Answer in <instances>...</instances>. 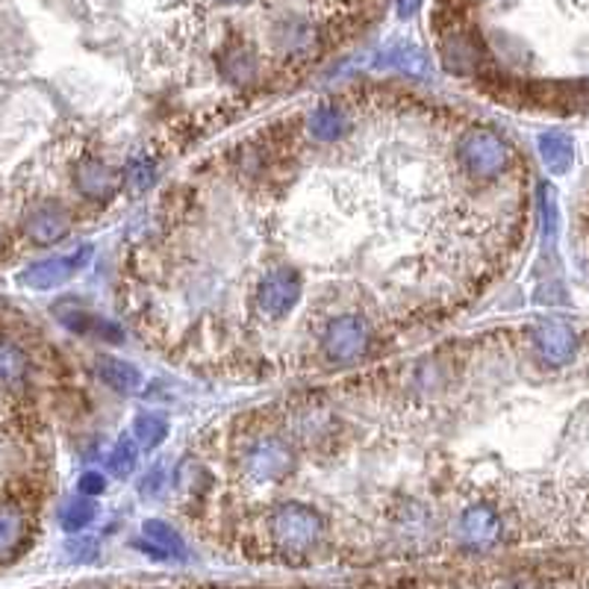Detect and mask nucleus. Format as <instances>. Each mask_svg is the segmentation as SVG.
<instances>
[{"label":"nucleus","instance_id":"obj_1","mask_svg":"<svg viewBox=\"0 0 589 589\" xmlns=\"http://www.w3.org/2000/svg\"><path fill=\"white\" fill-rule=\"evenodd\" d=\"M516 150L507 136L489 127H466L454 139V166L466 180L489 186L510 174Z\"/></svg>","mask_w":589,"mask_h":589},{"label":"nucleus","instance_id":"obj_2","mask_svg":"<svg viewBox=\"0 0 589 589\" xmlns=\"http://www.w3.org/2000/svg\"><path fill=\"white\" fill-rule=\"evenodd\" d=\"M374 346H377V330L369 318L356 316V313L330 318L321 325V333H318V348H321L325 360L342 365V369L363 363L365 356L374 351Z\"/></svg>","mask_w":589,"mask_h":589},{"label":"nucleus","instance_id":"obj_3","mask_svg":"<svg viewBox=\"0 0 589 589\" xmlns=\"http://www.w3.org/2000/svg\"><path fill=\"white\" fill-rule=\"evenodd\" d=\"M269 536L286 554L313 552L325 536V519L307 505L290 501L269 516Z\"/></svg>","mask_w":589,"mask_h":589},{"label":"nucleus","instance_id":"obj_4","mask_svg":"<svg viewBox=\"0 0 589 589\" xmlns=\"http://www.w3.org/2000/svg\"><path fill=\"white\" fill-rule=\"evenodd\" d=\"M304 298V277L290 269H274L265 277H260L257 290H253V307L260 318L281 325L295 313V307Z\"/></svg>","mask_w":589,"mask_h":589},{"label":"nucleus","instance_id":"obj_5","mask_svg":"<svg viewBox=\"0 0 589 589\" xmlns=\"http://www.w3.org/2000/svg\"><path fill=\"white\" fill-rule=\"evenodd\" d=\"M292 463H295V454L277 437L253 440L242 454L245 475L251 477L253 484H281L283 477H290Z\"/></svg>","mask_w":589,"mask_h":589},{"label":"nucleus","instance_id":"obj_6","mask_svg":"<svg viewBox=\"0 0 589 589\" xmlns=\"http://www.w3.org/2000/svg\"><path fill=\"white\" fill-rule=\"evenodd\" d=\"M68 230H71V213H68V206L59 204V201L33 204L27 213H24V218H21V234L27 236L33 245H38V248L63 242Z\"/></svg>","mask_w":589,"mask_h":589},{"label":"nucleus","instance_id":"obj_7","mask_svg":"<svg viewBox=\"0 0 589 589\" xmlns=\"http://www.w3.org/2000/svg\"><path fill=\"white\" fill-rule=\"evenodd\" d=\"M89 260H92V248L83 245V248H77V251L68 253V257H47V260L30 262L27 269L21 272V283L38 292L57 290L68 277H75Z\"/></svg>","mask_w":589,"mask_h":589},{"label":"nucleus","instance_id":"obj_8","mask_svg":"<svg viewBox=\"0 0 589 589\" xmlns=\"http://www.w3.org/2000/svg\"><path fill=\"white\" fill-rule=\"evenodd\" d=\"M440 57L451 75H477L487 63V45L477 33L451 27L440 42Z\"/></svg>","mask_w":589,"mask_h":589},{"label":"nucleus","instance_id":"obj_9","mask_svg":"<svg viewBox=\"0 0 589 589\" xmlns=\"http://www.w3.org/2000/svg\"><path fill=\"white\" fill-rule=\"evenodd\" d=\"M118 186H122L118 171L110 169L103 159L83 157L75 166V189L92 204H110L118 195Z\"/></svg>","mask_w":589,"mask_h":589},{"label":"nucleus","instance_id":"obj_10","mask_svg":"<svg viewBox=\"0 0 589 589\" xmlns=\"http://www.w3.org/2000/svg\"><path fill=\"white\" fill-rule=\"evenodd\" d=\"M457 540L468 552H487L501 540V516L492 507H468L457 522Z\"/></svg>","mask_w":589,"mask_h":589},{"label":"nucleus","instance_id":"obj_11","mask_svg":"<svg viewBox=\"0 0 589 589\" xmlns=\"http://www.w3.org/2000/svg\"><path fill=\"white\" fill-rule=\"evenodd\" d=\"M351 131H354V115L346 103H318L307 115V136L316 145H337V141L348 139Z\"/></svg>","mask_w":589,"mask_h":589},{"label":"nucleus","instance_id":"obj_12","mask_svg":"<svg viewBox=\"0 0 589 589\" xmlns=\"http://www.w3.org/2000/svg\"><path fill=\"white\" fill-rule=\"evenodd\" d=\"M533 348L545 365L560 369V365L571 363V356L578 351V337L563 321H543L540 328L533 330Z\"/></svg>","mask_w":589,"mask_h":589},{"label":"nucleus","instance_id":"obj_13","mask_svg":"<svg viewBox=\"0 0 589 589\" xmlns=\"http://www.w3.org/2000/svg\"><path fill=\"white\" fill-rule=\"evenodd\" d=\"M30 540V513L19 501H0V563L15 560Z\"/></svg>","mask_w":589,"mask_h":589},{"label":"nucleus","instance_id":"obj_14","mask_svg":"<svg viewBox=\"0 0 589 589\" xmlns=\"http://www.w3.org/2000/svg\"><path fill=\"white\" fill-rule=\"evenodd\" d=\"M274 45L281 47V54L286 57H309L318 45V30L313 21L298 19V15H286L283 21H277L272 30Z\"/></svg>","mask_w":589,"mask_h":589},{"label":"nucleus","instance_id":"obj_15","mask_svg":"<svg viewBox=\"0 0 589 589\" xmlns=\"http://www.w3.org/2000/svg\"><path fill=\"white\" fill-rule=\"evenodd\" d=\"M218 75L230 86H251L260 77V59L242 42H230L218 50Z\"/></svg>","mask_w":589,"mask_h":589},{"label":"nucleus","instance_id":"obj_16","mask_svg":"<svg viewBox=\"0 0 589 589\" xmlns=\"http://www.w3.org/2000/svg\"><path fill=\"white\" fill-rule=\"evenodd\" d=\"M381 68H395L407 77H428L431 75V57L421 50L416 42H393L381 50L377 57Z\"/></svg>","mask_w":589,"mask_h":589},{"label":"nucleus","instance_id":"obj_17","mask_svg":"<svg viewBox=\"0 0 589 589\" xmlns=\"http://www.w3.org/2000/svg\"><path fill=\"white\" fill-rule=\"evenodd\" d=\"M141 536L145 543L141 548L154 557H162V560H186V543L171 524L159 522V519H148L141 524Z\"/></svg>","mask_w":589,"mask_h":589},{"label":"nucleus","instance_id":"obj_18","mask_svg":"<svg viewBox=\"0 0 589 589\" xmlns=\"http://www.w3.org/2000/svg\"><path fill=\"white\" fill-rule=\"evenodd\" d=\"M30 369L33 365H30L27 351L12 339H0V386L19 389V386L27 384Z\"/></svg>","mask_w":589,"mask_h":589},{"label":"nucleus","instance_id":"obj_19","mask_svg":"<svg viewBox=\"0 0 589 589\" xmlns=\"http://www.w3.org/2000/svg\"><path fill=\"white\" fill-rule=\"evenodd\" d=\"M98 377L118 395H133L141 386L139 369L118 356H98Z\"/></svg>","mask_w":589,"mask_h":589},{"label":"nucleus","instance_id":"obj_20","mask_svg":"<svg viewBox=\"0 0 589 589\" xmlns=\"http://www.w3.org/2000/svg\"><path fill=\"white\" fill-rule=\"evenodd\" d=\"M536 148H540L545 169L557 174V178L566 174L571 169V162H575V145H571L566 133H543L540 141H536Z\"/></svg>","mask_w":589,"mask_h":589},{"label":"nucleus","instance_id":"obj_21","mask_svg":"<svg viewBox=\"0 0 589 589\" xmlns=\"http://www.w3.org/2000/svg\"><path fill=\"white\" fill-rule=\"evenodd\" d=\"M133 437L145 451L159 449L162 442L169 440V421L157 416V412H141L136 424H133Z\"/></svg>","mask_w":589,"mask_h":589},{"label":"nucleus","instance_id":"obj_22","mask_svg":"<svg viewBox=\"0 0 589 589\" xmlns=\"http://www.w3.org/2000/svg\"><path fill=\"white\" fill-rule=\"evenodd\" d=\"M136 463H139V442L131 440V437H122L115 442L113 454H110V472L115 477H131L136 472Z\"/></svg>","mask_w":589,"mask_h":589},{"label":"nucleus","instance_id":"obj_23","mask_svg":"<svg viewBox=\"0 0 589 589\" xmlns=\"http://www.w3.org/2000/svg\"><path fill=\"white\" fill-rule=\"evenodd\" d=\"M92 519H94V505L86 496L71 498V501L63 507V513H59V522H63V528H66L68 533L83 531Z\"/></svg>","mask_w":589,"mask_h":589},{"label":"nucleus","instance_id":"obj_24","mask_svg":"<svg viewBox=\"0 0 589 589\" xmlns=\"http://www.w3.org/2000/svg\"><path fill=\"white\" fill-rule=\"evenodd\" d=\"M124 178H127V183H131L136 192H141V189H148L150 183H154V178H157V166H154L148 157H133L131 162H127Z\"/></svg>","mask_w":589,"mask_h":589},{"label":"nucleus","instance_id":"obj_25","mask_svg":"<svg viewBox=\"0 0 589 589\" xmlns=\"http://www.w3.org/2000/svg\"><path fill=\"white\" fill-rule=\"evenodd\" d=\"M540 206H543L545 236H548V239H554V234H557V197H554L552 186L540 189Z\"/></svg>","mask_w":589,"mask_h":589},{"label":"nucleus","instance_id":"obj_26","mask_svg":"<svg viewBox=\"0 0 589 589\" xmlns=\"http://www.w3.org/2000/svg\"><path fill=\"white\" fill-rule=\"evenodd\" d=\"M166 487V466H154L148 472V475L141 477V484H139V492L145 498H154L159 492V489Z\"/></svg>","mask_w":589,"mask_h":589},{"label":"nucleus","instance_id":"obj_27","mask_svg":"<svg viewBox=\"0 0 589 589\" xmlns=\"http://www.w3.org/2000/svg\"><path fill=\"white\" fill-rule=\"evenodd\" d=\"M77 489H80V496L86 498L101 496L103 489H106V480H103L101 472H86V475H80V480H77Z\"/></svg>","mask_w":589,"mask_h":589},{"label":"nucleus","instance_id":"obj_28","mask_svg":"<svg viewBox=\"0 0 589 589\" xmlns=\"http://www.w3.org/2000/svg\"><path fill=\"white\" fill-rule=\"evenodd\" d=\"M68 552L80 557V560H86V557H94V554H98V545H94V540H77V543L68 545Z\"/></svg>","mask_w":589,"mask_h":589},{"label":"nucleus","instance_id":"obj_29","mask_svg":"<svg viewBox=\"0 0 589 589\" xmlns=\"http://www.w3.org/2000/svg\"><path fill=\"white\" fill-rule=\"evenodd\" d=\"M419 7L421 0H398V15H401V19H410V15H416Z\"/></svg>","mask_w":589,"mask_h":589},{"label":"nucleus","instance_id":"obj_30","mask_svg":"<svg viewBox=\"0 0 589 589\" xmlns=\"http://www.w3.org/2000/svg\"><path fill=\"white\" fill-rule=\"evenodd\" d=\"M218 3H225V7H245V3H251V0H218Z\"/></svg>","mask_w":589,"mask_h":589},{"label":"nucleus","instance_id":"obj_31","mask_svg":"<svg viewBox=\"0 0 589 589\" xmlns=\"http://www.w3.org/2000/svg\"><path fill=\"white\" fill-rule=\"evenodd\" d=\"M7 245H10V239H7L3 227H0V257H3V251H7Z\"/></svg>","mask_w":589,"mask_h":589}]
</instances>
